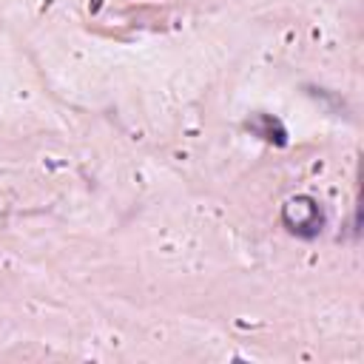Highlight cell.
<instances>
[{
    "label": "cell",
    "mask_w": 364,
    "mask_h": 364,
    "mask_svg": "<svg viewBox=\"0 0 364 364\" xmlns=\"http://www.w3.org/2000/svg\"><path fill=\"white\" fill-rule=\"evenodd\" d=\"M284 230L301 242H313L324 233L327 228V210L324 205L310 196V193H296L290 199H284L282 205V213H279Z\"/></svg>",
    "instance_id": "cell-1"
},
{
    "label": "cell",
    "mask_w": 364,
    "mask_h": 364,
    "mask_svg": "<svg viewBox=\"0 0 364 364\" xmlns=\"http://www.w3.org/2000/svg\"><path fill=\"white\" fill-rule=\"evenodd\" d=\"M250 136L273 145V148H284L290 142V134H287V125L276 117V114H267V111H250L245 125H242Z\"/></svg>",
    "instance_id": "cell-2"
}]
</instances>
